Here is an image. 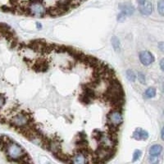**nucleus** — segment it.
<instances>
[{
  "label": "nucleus",
  "mask_w": 164,
  "mask_h": 164,
  "mask_svg": "<svg viewBox=\"0 0 164 164\" xmlns=\"http://www.w3.org/2000/svg\"><path fill=\"white\" fill-rule=\"evenodd\" d=\"M163 64H164V60H163V58H162V60L160 61V68H161V70H162V72H163L164 71Z\"/></svg>",
  "instance_id": "nucleus-21"
},
{
  "label": "nucleus",
  "mask_w": 164,
  "mask_h": 164,
  "mask_svg": "<svg viewBox=\"0 0 164 164\" xmlns=\"http://www.w3.org/2000/svg\"><path fill=\"white\" fill-rule=\"evenodd\" d=\"M70 163H78V164H83L89 163V161L87 159V156L85 154H83L81 151H78L77 153H76L73 155L72 158H70Z\"/></svg>",
  "instance_id": "nucleus-6"
},
{
  "label": "nucleus",
  "mask_w": 164,
  "mask_h": 164,
  "mask_svg": "<svg viewBox=\"0 0 164 164\" xmlns=\"http://www.w3.org/2000/svg\"><path fill=\"white\" fill-rule=\"evenodd\" d=\"M149 161L151 163H157L158 162V157H156V156H151L149 155Z\"/></svg>",
  "instance_id": "nucleus-19"
},
{
  "label": "nucleus",
  "mask_w": 164,
  "mask_h": 164,
  "mask_svg": "<svg viewBox=\"0 0 164 164\" xmlns=\"http://www.w3.org/2000/svg\"><path fill=\"white\" fill-rule=\"evenodd\" d=\"M28 13L31 16L37 17H44L47 13L45 7L43 5L41 2H33L30 3L27 7Z\"/></svg>",
  "instance_id": "nucleus-3"
},
{
  "label": "nucleus",
  "mask_w": 164,
  "mask_h": 164,
  "mask_svg": "<svg viewBox=\"0 0 164 164\" xmlns=\"http://www.w3.org/2000/svg\"><path fill=\"white\" fill-rule=\"evenodd\" d=\"M145 2H146V0H137V3H139L140 5L144 4Z\"/></svg>",
  "instance_id": "nucleus-23"
},
{
  "label": "nucleus",
  "mask_w": 164,
  "mask_h": 164,
  "mask_svg": "<svg viewBox=\"0 0 164 164\" xmlns=\"http://www.w3.org/2000/svg\"><path fill=\"white\" fill-rule=\"evenodd\" d=\"M33 69L37 72H45L49 69V64L46 61L40 60L33 65Z\"/></svg>",
  "instance_id": "nucleus-10"
},
{
  "label": "nucleus",
  "mask_w": 164,
  "mask_h": 164,
  "mask_svg": "<svg viewBox=\"0 0 164 164\" xmlns=\"http://www.w3.org/2000/svg\"><path fill=\"white\" fill-rule=\"evenodd\" d=\"M5 102H6V99L3 95L0 94V108L3 107V105L5 104Z\"/></svg>",
  "instance_id": "nucleus-20"
},
{
  "label": "nucleus",
  "mask_w": 164,
  "mask_h": 164,
  "mask_svg": "<svg viewBox=\"0 0 164 164\" xmlns=\"http://www.w3.org/2000/svg\"><path fill=\"white\" fill-rule=\"evenodd\" d=\"M163 152V147L160 145H154L149 148V154L151 156H156V157H159L161 154Z\"/></svg>",
  "instance_id": "nucleus-11"
},
{
  "label": "nucleus",
  "mask_w": 164,
  "mask_h": 164,
  "mask_svg": "<svg viewBox=\"0 0 164 164\" xmlns=\"http://www.w3.org/2000/svg\"><path fill=\"white\" fill-rule=\"evenodd\" d=\"M156 95V89L154 87H149L145 90V96L148 99H152Z\"/></svg>",
  "instance_id": "nucleus-13"
},
{
  "label": "nucleus",
  "mask_w": 164,
  "mask_h": 164,
  "mask_svg": "<svg viewBox=\"0 0 164 164\" xmlns=\"http://www.w3.org/2000/svg\"><path fill=\"white\" fill-rule=\"evenodd\" d=\"M6 154L8 158V159L13 162H27L26 160V153L22 149V146L17 145V143L13 141H8L7 145L5 147Z\"/></svg>",
  "instance_id": "nucleus-1"
},
{
  "label": "nucleus",
  "mask_w": 164,
  "mask_h": 164,
  "mask_svg": "<svg viewBox=\"0 0 164 164\" xmlns=\"http://www.w3.org/2000/svg\"><path fill=\"white\" fill-rule=\"evenodd\" d=\"M138 81L140 82L141 84H145V76L142 72H138Z\"/></svg>",
  "instance_id": "nucleus-17"
},
{
  "label": "nucleus",
  "mask_w": 164,
  "mask_h": 164,
  "mask_svg": "<svg viewBox=\"0 0 164 164\" xmlns=\"http://www.w3.org/2000/svg\"><path fill=\"white\" fill-rule=\"evenodd\" d=\"M36 25L38 26H37L38 29H41V28H42V25H41V24H39V22H37Z\"/></svg>",
  "instance_id": "nucleus-25"
},
{
  "label": "nucleus",
  "mask_w": 164,
  "mask_h": 164,
  "mask_svg": "<svg viewBox=\"0 0 164 164\" xmlns=\"http://www.w3.org/2000/svg\"><path fill=\"white\" fill-rule=\"evenodd\" d=\"M132 138L136 140H147L149 138V133L142 128H137L133 133Z\"/></svg>",
  "instance_id": "nucleus-7"
},
{
  "label": "nucleus",
  "mask_w": 164,
  "mask_h": 164,
  "mask_svg": "<svg viewBox=\"0 0 164 164\" xmlns=\"http://www.w3.org/2000/svg\"><path fill=\"white\" fill-rule=\"evenodd\" d=\"M111 42H112V45L113 47L114 50L116 51V52H119L120 49H121V43H120V40H118V38L116 36L112 37Z\"/></svg>",
  "instance_id": "nucleus-12"
},
{
  "label": "nucleus",
  "mask_w": 164,
  "mask_h": 164,
  "mask_svg": "<svg viewBox=\"0 0 164 164\" xmlns=\"http://www.w3.org/2000/svg\"><path fill=\"white\" fill-rule=\"evenodd\" d=\"M139 58H140V61L144 66H149L151 64L154 62V56L151 54L149 51H142L140 53L139 55Z\"/></svg>",
  "instance_id": "nucleus-5"
},
{
  "label": "nucleus",
  "mask_w": 164,
  "mask_h": 164,
  "mask_svg": "<svg viewBox=\"0 0 164 164\" xmlns=\"http://www.w3.org/2000/svg\"><path fill=\"white\" fill-rule=\"evenodd\" d=\"M154 10L153 3L150 2H145L144 4L140 5L139 11L143 16H149Z\"/></svg>",
  "instance_id": "nucleus-8"
},
{
  "label": "nucleus",
  "mask_w": 164,
  "mask_h": 164,
  "mask_svg": "<svg viewBox=\"0 0 164 164\" xmlns=\"http://www.w3.org/2000/svg\"><path fill=\"white\" fill-rule=\"evenodd\" d=\"M76 1H78V2H81V1H84V0H76Z\"/></svg>",
  "instance_id": "nucleus-26"
},
{
  "label": "nucleus",
  "mask_w": 164,
  "mask_h": 164,
  "mask_svg": "<svg viewBox=\"0 0 164 164\" xmlns=\"http://www.w3.org/2000/svg\"><path fill=\"white\" fill-rule=\"evenodd\" d=\"M126 16L122 12H121L118 14V16H117V21H118L119 22H123L126 20Z\"/></svg>",
  "instance_id": "nucleus-18"
},
{
  "label": "nucleus",
  "mask_w": 164,
  "mask_h": 164,
  "mask_svg": "<svg viewBox=\"0 0 164 164\" xmlns=\"http://www.w3.org/2000/svg\"><path fill=\"white\" fill-rule=\"evenodd\" d=\"M108 118V125L111 126L119 128V126L123 123L122 113L120 110L114 109L109 112L107 116Z\"/></svg>",
  "instance_id": "nucleus-4"
},
{
  "label": "nucleus",
  "mask_w": 164,
  "mask_h": 164,
  "mask_svg": "<svg viewBox=\"0 0 164 164\" xmlns=\"http://www.w3.org/2000/svg\"><path fill=\"white\" fill-rule=\"evenodd\" d=\"M161 139H162L163 140H164V136H163V129L161 130Z\"/></svg>",
  "instance_id": "nucleus-24"
},
{
  "label": "nucleus",
  "mask_w": 164,
  "mask_h": 164,
  "mask_svg": "<svg viewBox=\"0 0 164 164\" xmlns=\"http://www.w3.org/2000/svg\"><path fill=\"white\" fill-rule=\"evenodd\" d=\"M157 8H158V12L161 16L164 15V1L163 0H159L157 4Z\"/></svg>",
  "instance_id": "nucleus-15"
},
{
  "label": "nucleus",
  "mask_w": 164,
  "mask_h": 164,
  "mask_svg": "<svg viewBox=\"0 0 164 164\" xmlns=\"http://www.w3.org/2000/svg\"><path fill=\"white\" fill-rule=\"evenodd\" d=\"M119 8L122 12L123 13L125 14L126 17L127 16H131L135 13V8L132 4L128 3H121L119 6Z\"/></svg>",
  "instance_id": "nucleus-9"
},
{
  "label": "nucleus",
  "mask_w": 164,
  "mask_h": 164,
  "mask_svg": "<svg viewBox=\"0 0 164 164\" xmlns=\"http://www.w3.org/2000/svg\"><path fill=\"white\" fill-rule=\"evenodd\" d=\"M163 42H161V43H159V44H158V48H159L160 49V50L162 51V52H163Z\"/></svg>",
  "instance_id": "nucleus-22"
},
{
  "label": "nucleus",
  "mask_w": 164,
  "mask_h": 164,
  "mask_svg": "<svg viewBox=\"0 0 164 164\" xmlns=\"http://www.w3.org/2000/svg\"><path fill=\"white\" fill-rule=\"evenodd\" d=\"M142 155V152L139 149H136V150L134 152L133 154V162H136L137 160L140 159V158L141 157Z\"/></svg>",
  "instance_id": "nucleus-16"
},
{
  "label": "nucleus",
  "mask_w": 164,
  "mask_h": 164,
  "mask_svg": "<svg viewBox=\"0 0 164 164\" xmlns=\"http://www.w3.org/2000/svg\"><path fill=\"white\" fill-rule=\"evenodd\" d=\"M31 122V117L26 113L21 112V113H18L16 115H14L12 117L11 121H10V124L13 127L21 130L22 128L26 127L28 125H30Z\"/></svg>",
  "instance_id": "nucleus-2"
},
{
  "label": "nucleus",
  "mask_w": 164,
  "mask_h": 164,
  "mask_svg": "<svg viewBox=\"0 0 164 164\" xmlns=\"http://www.w3.org/2000/svg\"><path fill=\"white\" fill-rule=\"evenodd\" d=\"M126 78L128 79V81L131 82H134L136 79V74L133 72V71L131 70H127L126 72Z\"/></svg>",
  "instance_id": "nucleus-14"
}]
</instances>
